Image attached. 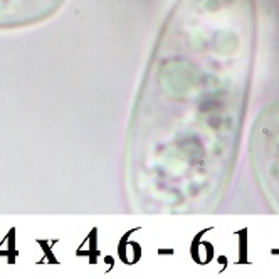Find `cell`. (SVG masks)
<instances>
[{
	"mask_svg": "<svg viewBox=\"0 0 279 279\" xmlns=\"http://www.w3.org/2000/svg\"><path fill=\"white\" fill-rule=\"evenodd\" d=\"M64 0H0V27H22L54 15Z\"/></svg>",
	"mask_w": 279,
	"mask_h": 279,
	"instance_id": "1",
	"label": "cell"
}]
</instances>
